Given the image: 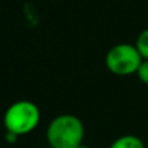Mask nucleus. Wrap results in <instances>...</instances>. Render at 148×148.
Listing matches in <instances>:
<instances>
[{
	"label": "nucleus",
	"mask_w": 148,
	"mask_h": 148,
	"mask_svg": "<svg viewBox=\"0 0 148 148\" xmlns=\"http://www.w3.org/2000/svg\"><path fill=\"white\" fill-rule=\"evenodd\" d=\"M85 127L77 115L59 114L46 129V139L51 148H77L84 143Z\"/></svg>",
	"instance_id": "nucleus-1"
},
{
	"label": "nucleus",
	"mask_w": 148,
	"mask_h": 148,
	"mask_svg": "<svg viewBox=\"0 0 148 148\" xmlns=\"http://www.w3.org/2000/svg\"><path fill=\"white\" fill-rule=\"evenodd\" d=\"M41 122V109L29 100H20L11 103L5 110L3 123L7 132L24 136L38 127Z\"/></svg>",
	"instance_id": "nucleus-2"
},
{
	"label": "nucleus",
	"mask_w": 148,
	"mask_h": 148,
	"mask_svg": "<svg viewBox=\"0 0 148 148\" xmlns=\"http://www.w3.org/2000/svg\"><path fill=\"white\" fill-rule=\"evenodd\" d=\"M143 62L136 46L132 43H117L105 56V66L115 76H131L138 72Z\"/></svg>",
	"instance_id": "nucleus-3"
},
{
	"label": "nucleus",
	"mask_w": 148,
	"mask_h": 148,
	"mask_svg": "<svg viewBox=\"0 0 148 148\" xmlns=\"http://www.w3.org/2000/svg\"><path fill=\"white\" fill-rule=\"evenodd\" d=\"M109 148H145L144 142L139 136L132 134L122 135L117 138L114 142L110 144Z\"/></svg>",
	"instance_id": "nucleus-4"
},
{
	"label": "nucleus",
	"mask_w": 148,
	"mask_h": 148,
	"mask_svg": "<svg viewBox=\"0 0 148 148\" xmlns=\"http://www.w3.org/2000/svg\"><path fill=\"white\" fill-rule=\"evenodd\" d=\"M135 46H136L139 54L142 55V58L144 60H148V28L143 29L139 33L135 42Z\"/></svg>",
	"instance_id": "nucleus-5"
},
{
	"label": "nucleus",
	"mask_w": 148,
	"mask_h": 148,
	"mask_svg": "<svg viewBox=\"0 0 148 148\" xmlns=\"http://www.w3.org/2000/svg\"><path fill=\"white\" fill-rule=\"evenodd\" d=\"M136 76L139 77V80L142 81L144 85H148V60L143 59L142 64H140L139 70L136 72Z\"/></svg>",
	"instance_id": "nucleus-6"
},
{
	"label": "nucleus",
	"mask_w": 148,
	"mask_h": 148,
	"mask_svg": "<svg viewBox=\"0 0 148 148\" xmlns=\"http://www.w3.org/2000/svg\"><path fill=\"white\" fill-rule=\"evenodd\" d=\"M5 140L9 143V144H13V143H16L17 140H18V136L14 134H11V132H7L5 134Z\"/></svg>",
	"instance_id": "nucleus-7"
},
{
	"label": "nucleus",
	"mask_w": 148,
	"mask_h": 148,
	"mask_svg": "<svg viewBox=\"0 0 148 148\" xmlns=\"http://www.w3.org/2000/svg\"><path fill=\"white\" fill-rule=\"evenodd\" d=\"M77 148H90V147H89V145H87V144H84V143H83V144H81L80 147H77Z\"/></svg>",
	"instance_id": "nucleus-8"
},
{
	"label": "nucleus",
	"mask_w": 148,
	"mask_h": 148,
	"mask_svg": "<svg viewBox=\"0 0 148 148\" xmlns=\"http://www.w3.org/2000/svg\"><path fill=\"white\" fill-rule=\"evenodd\" d=\"M43 148H51V147H49V145H47V147H43Z\"/></svg>",
	"instance_id": "nucleus-9"
}]
</instances>
